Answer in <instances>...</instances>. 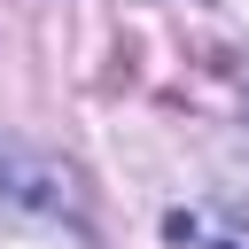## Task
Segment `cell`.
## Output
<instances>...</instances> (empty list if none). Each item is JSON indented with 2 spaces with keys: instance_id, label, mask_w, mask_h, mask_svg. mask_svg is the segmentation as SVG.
<instances>
[{
  "instance_id": "obj_1",
  "label": "cell",
  "mask_w": 249,
  "mask_h": 249,
  "mask_svg": "<svg viewBox=\"0 0 249 249\" xmlns=\"http://www.w3.org/2000/svg\"><path fill=\"white\" fill-rule=\"evenodd\" d=\"M0 187H8L16 202H31V210H54V218H78V179H70L62 163H31V156L0 148Z\"/></svg>"
},
{
  "instance_id": "obj_2",
  "label": "cell",
  "mask_w": 249,
  "mask_h": 249,
  "mask_svg": "<svg viewBox=\"0 0 249 249\" xmlns=\"http://www.w3.org/2000/svg\"><path fill=\"white\" fill-rule=\"evenodd\" d=\"M163 233H171V241H187V249H233V241H210V233H202V218H187V210H171V218H163Z\"/></svg>"
}]
</instances>
